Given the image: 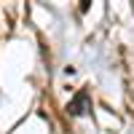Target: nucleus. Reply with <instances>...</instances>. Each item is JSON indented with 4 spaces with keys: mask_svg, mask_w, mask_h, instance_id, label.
I'll return each instance as SVG.
<instances>
[{
    "mask_svg": "<svg viewBox=\"0 0 134 134\" xmlns=\"http://www.w3.org/2000/svg\"><path fill=\"white\" fill-rule=\"evenodd\" d=\"M86 110H91V97H88V91H78L70 102H67V113L70 115H83Z\"/></svg>",
    "mask_w": 134,
    "mask_h": 134,
    "instance_id": "1",
    "label": "nucleus"
}]
</instances>
